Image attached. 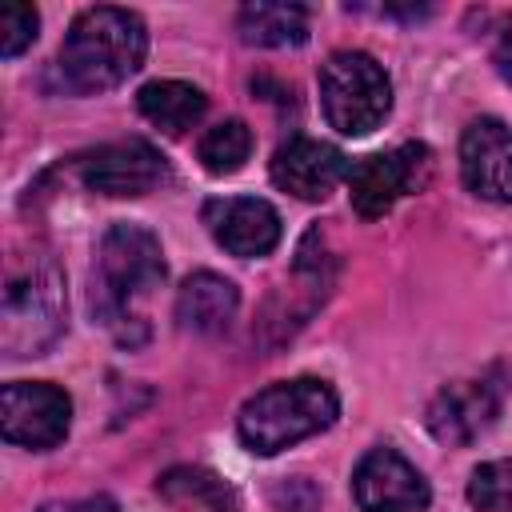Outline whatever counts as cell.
<instances>
[{
    "instance_id": "cell-1",
    "label": "cell",
    "mask_w": 512,
    "mask_h": 512,
    "mask_svg": "<svg viewBox=\"0 0 512 512\" xmlns=\"http://www.w3.org/2000/svg\"><path fill=\"white\" fill-rule=\"evenodd\" d=\"M144 52H148L144 20L128 8L96 4L72 20L56 68L72 92H108L144 64Z\"/></svg>"
},
{
    "instance_id": "cell-2",
    "label": "cell",
    "mask_w": 512,
    "mask_h": 512,
    "mask_svg": "<svg viewBox=\"0 0 512 512\" xmlns=\"http://www.w3.org/2000/svg\"><path fill=\"white\" fill-rule=\"evenodd\" d=\"M340 412V400L328 380L320 376H296V380H276L260 388L252 400H244L236 416L240 440L256 456H276L324 428H332Z\"/></svg>"
},
{
    "instance_id": "cell-3",
    "label": "cell",
    "mask_w": 512,
    "mask_h": 512,
    "mask_svg": "<svg viewBox=\"0 0 512 512\" xmlns=\"http://www.w3.org/2000/svg\"><path fill=\"white\" fill-rule=\"evenodd\" d=\"M160 240L140 224H112L92 268V312L104 324H136L132 304L164 284Z\"/></svg>"
},
{
    "instance_id": "cell-4",
    "label": "cell",
    "mask_w": 512,
    "mask_h": 512,
    "mask_svg": "<svg viewBox=\"0 0 512 512\" xmlns=\"http://www.w3.org/2000/svg\"><path fill=\"white\" fill-rule=\"evenodd\" d=\"M64 276L52 256L32 252L20 268L8 272L4 284V352L8 356H40L64 328Z\"/></svg>"
},
{
    "instance_id": "cell-5",
    "label": "cell",
    "mask_w": 512,
    "mask_h": 512,
    "mask_svg": "<svg viewBox=\"0 0 512 512\" xmlns=\"http://www.w3.org/2000/svg\"><path fill=\"white\" fill-rule=\"evenodd\" d=\"M320 104L340 136H368L392 108V84L368 52H332L320 64Z\"/></svg>"
},
{
    "instance_id": "cell-6",
    "label": "cell",
    "mask_w": 512,
    "mask_h": 512,
    "mask_svg": "<svg viewBox=\"0 0 512 512\" xmlns=\"http://www.w3.org/2000/svg\"><path fill=\"white\" fill-rule=\"evenodd\" d=\"M432 176V152L424 144H400L392 152H372L348 168V196L364 220L392 212L400 196H412Z\"/></svg>"
},
{
    "instance_id": "cell-7",
    "label": "cell",
    "mask_w": 512,
    "mask_h": 512,
    "mask_svg": "<svg viewBox=\"0 0 512 512\" xmlns=\"http://www.w3.org/2000/svg\"><path fill=\"white\" fill-rule=\"evenodd\" d=\"M72 424V400L56 384L40 380H16L0 392V432L8 444L44 452L56 448L68 436Z\"/></svg>"
},
{
    "instance_id": "cell-8",
    "label": "cell",
    "mask_w": 512,
    "mask_h": 512,
    "mask_svg": "<svg viewBox=\"0 0 512 512\" xmlns=\"http://www.w3.org/2000/svg\"><path fill=\"white\" fill-rule=\"evenodd\" d=\"M504 388L496 372L484 376H468V380H452L448 388H440L428 404V432L456 448V444H472L480 432L492 428V420L500 416L504 404Z\"/></svg>"
},
{
    "instance_id": "cell-9",
    "label": "cell",
    "mask_w": 512,
    "mask_h": 512,
    "mask_svg": "<svg viewBox=\"0 0 512 512\" xmlns=\"http://www.w3.org/2000/svg\"><path fill=\"white\" fill-rule=\"evenodd\" d=\"M352 496L364 512H424L428 480L392 448H372L352 472Z\"/></svg>"
},
{
    "instance_id": "cell-10",
    "label": "cell",
    "mask_w": 512,
    "mask_h": 512,
    "mask_svg": "<svg viewBox=\"0 0 512 512\" xmlns=\"http://www.w3.org/2000/svg\"><path fill=\"white\" fill-rule=\"evenodd\" d=\"M164 176V156L148 140H116L80 156V180L104 196H144Z\"/></svg>"
},
{
    "instance_id": "cell-11",
    "label": "cell",
    "mask_w": 512,
    "mask_h": 512,
    "mask_svg": "<svg viewBox=\"0 0 512 512\" xmlns=\"http://www.w3.org/2000/svg\"><path fill=\"white\" fill-rule=\"evenodd\" d=\"M460 176L468 192L492 204L512 200V128L496 116H480L460 136Z\"/></svg>"
},
{
    "instance_id": "cell-12",
    "label": "cell",
    "mask_w": 512,
    "mask_h": 512,
    "mask_svg": "<svg viewBox=\"0 0 512 512\" xmlns=\"http://www.w3.org/2000/svg\"><path fill=\"white\" fill-rule=\"evenodd\" d=\"M204 224L212 232V240L240 256H268L280 244V212L268 200L256 196H224V200H208L204 204Z\"/></svg>"
},
{
    "instance_id": "cell-13",
    "label": "cell",
    "mask_w": 512,
    "mask_h": 512,
    "mask_svg": "<svg viewBox=\"0 0 512 512\" xmlns=\"http://www.w3.org/2000/svg\"><path fill=\"white\" fill-rule=\"evenodd\" d=\"M344 176H348V160L328 140L292 136L272 156V180H276V188L292 192L296 200H324Z\"/></svg>"
},
{
    "instance_id": "cell-14",
    "label": "cell",
    "mask_w": 512,
    "mask_h": 512,
    "mask_svg": "<svg viewBox=\"0 0 512 512\" xmlns=\"http://www.w3.org/2000/svg\"><path fill=\"white\" fill-rule=\"evenodd\" d=\"M240 308V292L232 280L216 276V272H192L180 292H176V320L188 332L200 336H220Z\"/></svg>"
},
{
    "instance_id": "cell-15",
    "label": "cell",
    "mask_w": 512,
    "mask_h": 512,
    "mask_svg": "<svg viewBox=\"0 0 512 512\" xmlns=\"http://www.w3.org/2000/svg\"><path fill=\"white\" fill-rule=\"evenodd\" d=\"M136 104H140V116L148 124H156L164 136H184L204 116L208 96L184 80H152L140 88Z\"/></svg>"
},
{
    "instance_id": "cell-16",
    "label": "cell",
    "mask_w": 512,
    "mask_h": 512,
    "mask_svg": "<svg viewBox=\"0 0 512 512\" xmlns=\"http://www.w3.org/2000/svg\"><path fill=\"white\" fill-rule=\"evenodd\" d=\"M240 40L256 48H292L308 36V8L300 4H244L236 16Z\"/></svg>"
},
{
    "instance_id": "cell-17",
    "label": "cell",
    "mask_w": 512,
    "mask_h": 512,
    "mask_svg": "<svg viewBox=\"0 0 512 512\" xmlns=\"http://www.w3.org/2000/svg\"><path fill=\"white\" fill-rule=\"evenodd\" d=\"M156 492L168 500V504H196V508H208V512H240V500L232 492V484H224L216 472L208 468H192V464H180V468H168L160 480H156Z\"/></svg>"
},
{
    "instance_id": "cell-18",
    "label": "cell",
    "mask_w": 512,
    "mask_h": 512,
    "mask_svg": "<svg viewBox=\"0 0 512 512\" xmlns=\"http://www.w3.org/2000/svg\"><path fill=\"white\" fill-rule=\"evenodd\" d=\"M200 164L212 172V176H232L244 168V160L252 156V128L244 120H220L216 128H208L200 136V148H196Z\"/></svg>"
},
{
    "instance_id": "cell-19",
    "label": "cell",
    "mask_w": 512,
    "mask_h": 512,
    "mask_svg": "<svg viewBox=\"0 0 512 512\" xmlns=\"http://www.w3.org/2000/svg\"><path fill=\"white\" fill-rule=\"evenodd\" d=\"M468 500L480 512H512V460H488L468 480Z\"/></svg>"
},
{
    "instance_id": "cell-20",
    "label": "cell",
    "mask_w": 512,
    "mask_h": 512,
    "mask_svg": "<svg viewBox=\"0 0 512 512\" xmlns=\"http://www.w3.org/2000/svg\"><path fill=\"white\" fill-rule=\"evenodd\" d=\"M40 16L32 4H4L0 8V56H20L32 40H36Z\"/></svg>"
},
{
    "instance_id": "cell-21",
    "label": "cell",
    "mask_w": 512,
    "mask_h": 512,
    "mask_svg": "<svg viewBox=\"0 0 512 512\" xmlns=\"http://www.w3.org/2000/svg\"><path fill=\"white\" fill-rule=\"evenodd\" d=\"M40 512H120L112 496H84V500H52Z\"/></svg>"
},
{
    "instance_id": "cell-22",
    "label": "cell",
    "mask_w": 512,
    "mask_h": 512,
    "mask_svg": "<svg viewBox=\"0 0 512 512\" xmlns=\"http://www.w3.org/2000/svg\"><path fill=\"white\" fill-rule=\"evenodd\" d=\"M492 60H496V72L512 84V16L500 24V36H496V52H492Z\"/></svg>"
}]
</instances>
